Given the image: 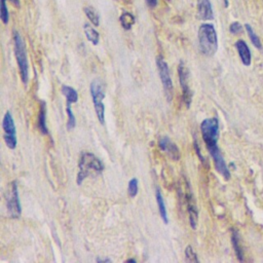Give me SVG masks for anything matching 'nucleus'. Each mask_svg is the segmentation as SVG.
Instances as JSON below:
<instances>
[{"mask_svg": "<svg viewBox=\"0 0 263 263\" xmlns=\"http://www.w3.org/2000/svg\"><path fill=\"white\" fill-rule=\"evenodd\" d=\"M235 47L237 49V52L239 54V58L245 66H250L252 62V54L250 51V48L246 41L239 39L235 42Z\"/></svg>", "mask_w": 263, "mask_h": 263, "instance_id": "nucleus-13", "label": "nucleus"}, {"mask_svg": "<svg viewBox=\"0 0 263 263\" xmlns=\"http://www.w3.org/2000/svg\"><path fill=\"white\" fill-rule=\"evenodd\" d=\"M38 126L40 132L43 135L48 134V128L46 125V105L44 102H41V105H40L39 116H38Z\"/></svg>", "mask_w": 263, "mask_h": 263, "instance_id": "nucleus-15", "label": "nucleus"}, {"mask_svg": "<svg viewBox=\"0 0 263 263\" xmlns=\"http://www.w3.org/2000/svg\"><path fill=\"white\" fill-rule=\"evenodd\" d=\"M157 2L158 0H146V3L150 8H154L157 5Z\"/></svg>", "mask_w": 263, "mask_h": 263, "instance_id": "nucleus-28", "label": "nucleus"}, {"mask_svg": "<svg viewBox=\"0 0 263 263\" xmlns=\"http://www.w3.org/2000/svg\"><path fill=\"white\" fill-rule=\"evenodd\" d=\"M13 44H14V54L18 66L20 75L23 83L26 85L29 80V65L27 59L26 44L18 32H13Z\"/></svg>", "mask_w": 263, "mask_h": 263, "instance_id": "nucleus-3", "label": "nucleus"}, {"mask_svg": "<svg viewBox=\"0 0 263 263\" xmlns=\"http://www.w3.org/2000/svg\"><path fill=\"white\" fill-rule=\"evenodd\" d=\"M178 73H179V80H180V85L182 88V97L183 101L186 105L187 108L190 107L191 105V99H192V92L190 90L189 84H188V70L185 67L184 63L181 62L179 67H178Z\"/></svg>", "mask_w": 263, "mask_h": 263, "instance_id": "nucleus-9", "label": "nucleus"}, {"mask_svg": "<svg viewBox=\"0 0 263 263\" xmlns=\"http://www.w3.org/2000/svg\"><path fill=\"white\" fill-rule=\"evenodd\" d=\"M198 44L202 54L213 57L218 49V37L212 24H201L198 29Z\"/></svg>", "mask_w": 263, "mask_h": 263, "instance_id": "nucleus-1", "label": "nucleus"}, {"mask_svg": "<svg viewBox=\"0 0 263 263\" xmlns=\"http://www.w3.org/2000/svg\"><path fill=\"white\" fill-rule=\"evenodd\" d=\"M229 31H230V33L235 35V34H238L242 31V27L238 22H233L229 27Z\"/></svg>", "mask_w": 263, "mask_h": 263, "instance_id": "nucleus-27", "label": "nucleus"}, {"mask_svg": "<svg viewBox=\"0 0 263 263\" xmlns=\"http://www.w3.org/2000/svg\"><path fill=\"white\" fill-rule=\"evenodd\" d=\"M89 91L91 95L95 111L99 121L104 124L105 123V105L103 103L105 99V90L104 85L99 79H93L89 86Z\"/></svg>", "mask_w": 263, "mask_h": 263, "instance_id": "nucleus-4", "label": "nucleus"}, {"mask_svg": "<svg viewBox=\"0 0 263 263\" xmlns=\"http://www.w3.org/2000/svg\"><path fill=\"white\" fill-rule=\"evenodd\" d=\"M156 65H157L159 77H160V80H161V83H162V86L164 89V95L167 98V100L170 101L173 98V81L171 78L168 66H167L166 62L161 57L156 58Z\"/></svg>", "mask_w": 263, "mask_h": 263, "instance_id": "nucleus-7", "label": "nucleus"}, {"mask_svg": "<svg viewBox=\"0 0 263 263\" xmlns=\"http://www.w3.org/2000/svg\"><path fill=\"white\" fill-rule=\"evenodd\" d=\"M158 146L159 148L165 152L172 159L178 160L180 158V150L178 146L171 141L168 137H162L158 141Z\"/></svg>", "mask_w": 263, "mask_h": 263, "instance_id": "nucleus-11", "label": "nucleus"}, {"mask_svg": "<svg viewBox=\"0 0 263 263\" xmlns=\"http://www.w3.org/2000/svg\"><path fill=\"white\" fill-rule=\"evenodd\" d=\"M246 30H247V33H248L249 38H250L251 42L253 43V45H254L256 48H258V49L262 50V44H261V41H260L259 37L257 36V34L254 32V30H253V28L251 27V25L246 24Z\"/></svg>", "mask_w": 263, "mask_h": 263, "instance_id": "nucleus-19", "label": "nucleus"}, {"mask_svg": "<svg viewBox=\"0 0 263 263\" xmlns=\"http://www.w3.org/2000/svg\"><path fill=\"white\" fill-rule=\"evenodd\" d=\"M208 150H209V152H210V154H211V156L214 160V164H215V167H216L217 172L221 176H223V178L225 180H229L230 179V172H229V168H228V166H227V164L224 160V157H223L218 145L215 146V147L209 148Z\"/></svg>", "mask_w": 263, "mask_h": 263, "instance_id": "nucleus-10", "label": "nucleus"}, {"mask_svg": "<svg viewBox=\"0 0 263 263\" xmlns=\"http://www.w3.org/2000/svg\"><path fill=\"white\" fill-rule=\"evenodd\" d=\"M83 30H84L87 40L90 41L93 45H97L99 43V39H100V35H99L98 31L89 24H84Z\"/></svg>", "mask_w": 263, "mask_h": 263, "instance_id": "nucleus-16", "label": "nucleus"}, {"mask_svg": "<svg viewBox=\"0 0 263 263\" xmlns=\"http://www.w3.org/2000/svg\"><path fill=\"white\" fill-rule=\"evenodd\" d=\"M197 17L202 21H211L214 18V12L211 0H197Z\"/></svg>", "mask_w": 263, "mask_h": 263, "instance_id": "nucleus-12", "label": "nucleus"}, {"mask_svg": "<svg viewBox=\"0 0 263 263\" xmlns=\"http://www.w3.org/2000/svg\"><path fill=\"white\" fill-rule=\"evenodd\" d=\"M224 1V5H225V7H227L228 6V0H223Z\"/></svg>", "mask_w": 263, "mask_h": 263, "instance_id": "nucleus-30", "label": "nucleus"}, {"mask_svg": "<svg viewBox=\"0 0 263 263\" xmlns=\"http://www.w3.org/2000/svg\"><path fill=\"white\" fill-rule=\"evenodd\" d=\"M84 13L85 15L87 16V18L90 21V23L98 27L100 25V17H99V14L97 13V11L91 8V7H84Z\"/></svg>", "mask_w": 263, "mask_h": 263, "instance_id": "nucleus-21", "label": "nucleus"}, {"mask_svg": "<svg viewBox=\"0 0 263 263\" xmlns=\"http://www.w3.org/2000/svg\"><path fill=\"white\" fill-rule=\"evenodd\" d=\"M66 113H67V115H68L67 128H68L69 130H71V129H73V128L75 127V125H76V118H75L74 113H73V111H72V109H71V104H70V103H67V105H66Z\"/></svg>", "mask_w": 263, "mask_h": 263, "instance_id": "nucleus-22", "label": "nucleus"}, {"mask_svg": "<svg viewBox=\"0 0 263 263\" xmlns=\"http://www.w3.org/2000/svg\"><path fill=\"white\" fill-rule=\"evenodd\" d=\"M97 261L98 262H111V260L110 259H108V258H105V259H97Z\"/></svg>", "mask_w": 263, "mask_h": 263, "instance_id": "nucleus-29", "label": "nucleus"}, {"mask_svg": "<svg viewBox=\"0 0 263 263\" xmlns=\"http://www.w3.org/2000/svg\"><path fill=\"white\" fill-rule=\"evenodd\" d=\"M120 23L123 29L129 30L135 24V16L129 12H123L120 16Z\"/></svg>", "mask_w": 263, "mask_h": 263, "instance_id": "nucleus-20", "label": "nucleus"}, {"mask_svg": "<svg viewBox=\"0 0 263 263\" xmlns=\"http://www.w3.org/2000/svg\"><path fill=\"white\" fill-rule=\"evenodd\" d=\"M7 213L10 218H18L22 213L20 197H18V190H17V184L15 181L11 183V189L9 192V195L7 197L6 202Z\"/></svg>", "mask_w": 263, "mask_h": 263, "instance_id": "nucleus-8", "label": "nucleus"}, {"mask_svg": "<svg viewBox=\"0 0 263 263\" xmlns=\"http://www.w3.org/2000/svg\"><path fill=\"white\" fill-rule=\"evenodd\" d=\"M1 20L3 24H7L9 20V13L6 6V0H1Z\"/></svg>", "mask_w": 263, "mask_h": 263, "instance_id": "nucleus-26", "label": "nucleus"}, {"mask_svg": "<svg viewBox=\"0 0 263 263\" xmlns=\"http://www.w3.org/2000/svg\"><path fill=\"white\" fill-rule=\"evenodd\" d=\"M200 132L208 149L217 146L219 139V121L216 117L202 120L200 123Z\"/></svg>", "mask_w": 263, "mask_h": 263, "instance_id": "nucleus-5", "label": "nucleus"}, {"mask_svg": "<svg viewBox=\"0 0 263 263\" xmlns=\"http://www.w3.org/2000/svg\"><path fill=\"white\" fill-rule=\"evenodd\" d=\"M79 171L77 174V184L80 185L92 172L101 173L104 170L103 162L92 153L84 152L79 159Z\"/></svg>", "mask_w": 263, "mask_h": 263, "instance_id": "nucleus-2", "label": "nucleus"}, {"mask_svg": "<svg viewBox=\"0 0 263 263\" xmlns=\"http://www.w3.org/2000/svg\"><path fill=\"white\" fill-rule=\"evenodd\" d=\"M2 128L4 132L3 138H4V142H5L6 146L9 149L13 150L16 147L17 140H16V128H15L14 121H13L10 111H7L3 117Z\"/></svg>", "mask_w": 263, "mask_h": 263, "instance_id": "nucleus-6", "label": "nucleus"}, {"mask_svg": "<svg viewBox=\"0 0 263 263\" xmlns=\"http://www.w3.org/2000/svg\"><path fill=\"white\" fill-rule=\"evenodd\" d=\"M188 213H189V223H190V226L192 227V229H195L196 225H197L198 213H197V210H196V206H195L193 200L192 201L189 200Z\"/></svg>", "mask_w": 263, "mask_h": 263, "instance_id": "nucleus-18", "label": "nucleus"}, {"mask_svg": "<svg viewBox=\"0 0 263 263\" xmlns=\"http://www.w3.org/2000/svg\"><path fill=\"white\" fill-rule=\"evenodd\" d=\"M138 190H139V182L137 178H133L129 180L128 182V186H127V191H128V195L130 197H135L138 194Z\"/></svg>", "mask_w": 263, "mask_h": 263, "instance_id": "nucleus-24", "label": "nucleus"}, {"mask_svg": "<svg viewBox=\"0 0 263 263\" xmlns=\"http://www.w3.org/2000/svg\"><path fill=\"white\" fill-rule=\"evenodd\" d=\"M61 91L65 96L67 103L73 104L78 101V93L73 87H71L69 85H62Z\"/></svg>", "mask_w": 263, "mask_h": 263, "instance_id": "nucleus-17", "label": "nucleus"}, {"mask_svg": "<svg viewBox=\"0 0 263 263\" xmlns=\"http://www.w3.org/2000/svg\"><path fill=\"white\" fill-rule=\"evenodd\" d=\"M126 262H136V260L135 259H127Z\"/></svg>", "mask_w": 263, "mask_h": 263, "instance_id": "nucleus-31", "label": "nucleus"}, {"mask_svg": "<svg viewBox=\"0 0 263 263\" xmlns=\"http://www.w3.org/2000/svg\"><path fill=\"white\" fill-rule=\"evenodd\" d=\"M155 197H156V203L158 205V211H159V215L162 219V221L167 224L168 223V218H167V213H166V208H165V203H164V199L163 196L160 192V190L157 188L155 191Z\"/></svg>", "mask_w": 263, "mask_h": 263, "instance_id": "nucleus-14", "label": "nucleus"}, {"mask_svg": "<svg viewBox=\"0 0 263 263\" xmlns=\"http://www.w3.org/2000/svg\"><path fill=\"white\" fill-rule=\"evenodd\" d=\"M231 239H232V245H233V249L236 253V256L238 258L239 261H242L243 258H242V252H241V249L239 247V242H238V234L235 230L232 231V236H231Z\"/></svg>", "mask_w": 263, "mask_h": 263, "instance_id": "nucleus-23", "label": "nucleus"}, {"mask_svg": "<svg viewBox=\"0 0 263 263\" xmlns=\"http://www.w3.org/2000/svg\"><path fill=\"white\" fill-rule=\"evenodd\" d=\"M185 260L189 262H198L197 255L193 252L191 246H187V248L185 249Z\"/></svg>", "mask_w": 263, "mask_h": 263, "instance_id": "nucleus-25", "label": "nucleus"}]
</instances>
